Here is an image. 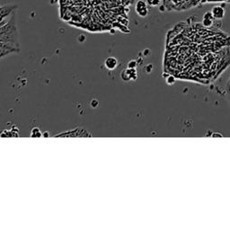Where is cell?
<instances>
[{
  "mask_svg": "<svg viewBox=\"0 0 230 230\" xmlns=\"http://www.w3.org/2000/svg\"><path fill=\"white\" fill-rule=\"evenodd\" d=\"M135 10L140 17H146L148 14V3L146 1H144V0H138L136 4Z\"/></svg>",
  "mask_w": 230,
  "mask_h": 230,
  "instance_id": "1",
  "label": "cell"
},
{
  "mask_svg": "<svg viewBox=\"0 0 230 230\" xmlns=\"http://www.w3.org/2000/svg\"><path fill=\"white\" fill-rule=\"evenodd\" d=\"M16 7V5H6L3 7H0V22H2V20L5 19V17L8 16Z\"/></svg>",
  "mask_w": 230,
  "mask_h": 230,
  "instance_id": "2",
  "label": "cell"
},
{
  "mask_svg": "<svg viewBox=\"0 0 230 230\" xmlns=\"http://www.w3.org/2000/svg\"><path fill=\"white\" fill-rule=\"evenodd\" d=\"M210 12L212 13L213 17L215 18V20L216 19H218V20L222 19L225 16V13H226L224 7L221 6H213V8L211 9Z\"/></svg>",
  "mask_w": 230,
  "mask_h": 230,
  "instance_id": "3",
  "label": "cell"
},
{
  "mask_svg": "<svg viewBox=\"0 0 230 230\" xmlns=\"http://www.w3.org/2000/svg\"><path fill=\"white\" fill-rule=\"evenodd\" d=\"M215 18L213 17L211 12H206L202 17V25L204 27H211L214 23Z\"/></svg>",
  "mask_w": 230,
  "mask_h": 230,
  "instance_id": "4",
  "label": "cell"
},
{
  "mask_svg": "<svg viewBox=\"0 0 230 230\" xmlns=\"http://www.w3.org/2000/svg\"><path fill=\"white\" fill-rule=\"evenodd\" d=\"M104 65H105V67H106L108 69L112 70V69H114L115 67H117V65H118V60L115 59V58H113V57H110V58H108V59L105 60Z\"/></svg>",
  "mask_w": 230,
  "mask_h": 230,
  "instance_id": "5",
  "label": "cell"
},
{
  "mask_svg": "<svg viewBox=\"0 0 230 230\" xmlns=\"http://www.w3.org/2000/svg\"><path fill=\"white\" fill-rule=\"evenodd\" d=\"M41 133L40 131L38 128H34L32 129V133H31V137H41Z\"/></svg>",
  "mask_w": 230,
  "mask_h": 230,
  "instance_id": "6",
  "label": "cell"
},
{
  "mask_svg": "<svg viewBox=\"0 0 230 230\" xmlns=\"http://www.w3.org/2000/svg\"><path fill=\"white\" fill-rule=\"evenodd\" d=\"M147 3H148L149 6H158V5H159L160 0H147Z\"/></svg>",
  "mask_w": 230,
  "mask_h": 230,
  "instance_id": "7",
  "label": "cell"
},
{
  "mask_svg": "<svg viewBox=\"0 0 230 230\" xmlns=\"http://www.w3.org/2000/svg\"><path fill=\"white\" fill-rule=\"evenodd\" d=\"M136 65H137V63H136L135 61L129 62V63H128V68H135V67H136Z\"/></svg>",
  "mask_w": 230,
  "mask_h": 230,
  "instance_id": "8",
  "label": "cell"
},
{
  "mask_svg": "<svg viewBox=\"0 0 230 230\" xmlns=\"http://www.w3.org/2000/svg\"><path fill=\"white\" fill-rule=\"evenodd\" d=\"M166 82H167V84H172L175 82V78L172 77H169L167 79H166Z\"/></svg>",
  "mask_w": 230,
  "mask_h": 230,
  "instance_id": "9",
  "label": "cell"
},
{
  "mask_svg": "<svg viewBox=\"0 0 230 230\" xmlns=\"http://www.w3.org/2000/svg\"><path fill=\"white\" fill-rule=\"evenodd\" d=\"M216 136H219V137H222V135H221V134H218V133H215V134H213V135H212V137H216Z\"/></svg>",
  "mask_w": 230,
  "mask_h": 230,
  "instance_id": "10",
  "label": "cell"
},
{
  "mask_svg": "<svg viewBox=\"0 0 230 230\" xmlns=\"http://www.w3.org/2000/svg\"><path fill=\"white\" fill-rule=\"evenodd\" d=\"M42 136H49V133H48V132H45V133L43 134Z\"/></svg>",
  "mask_w": 230,
  "mask_h": 230,
  "instance_id": "11",
  "label": "cell"
}]
</instances>
